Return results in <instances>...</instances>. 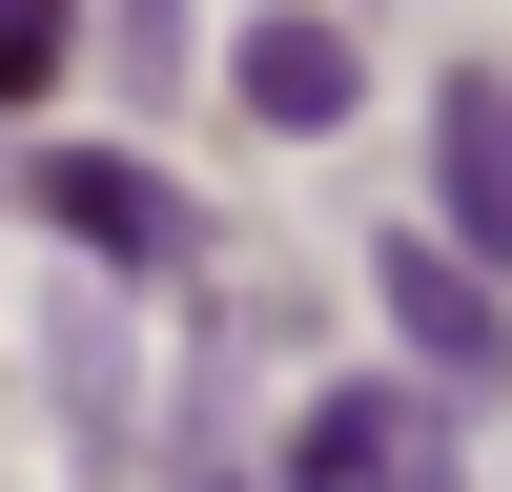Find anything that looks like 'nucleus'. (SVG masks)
Returning a JSON list of instances; mask_svg holds the SVG:
<instances>
[{
  "label": "nucleus",
  "instance_id": "8",
  "mask_svg": "<svg viewBox=\"0 0 512 492\" xmlns=\"http://www.w3.org/2000/svg\"><path fill=\"white\" fill-rule=\"evenodd\" d=\"M390 492H451V431H410V472H390Z\"/></svg>",
  "mask_w": 512,
  "mask_h": 492
},
{
  "label": "nucleus",
  "instance_id": "2",
  "mask_svg": "<svg viewBox=\"0 0 512 492\" xmlns=\"http://www.w3.org/2000/svg\"><path fill=\"white\" fill-rule=\"evenodd\" d=\"M41 226H62V246H123V267H185V185H164V164H103V144H62V164H41Z\"/></svg>",
  "mask_w": 512,
  "mask_h": 492
},
{
  "label": "nucleus",
  "instance_id": "1",
  "mask_svg": "<svg viewBox=\"0 0 512 492\" xmlns=\"http://www.w3.org/2000/svg\"><path fill=\"white\" fill-rule=\"evenodd\" d=\"M369 287H390V328H410V349L451 369V410H472L492 369H512V308H492V267H451L431 226H410V246H390V267H369Z\"/></svg>",
  "mask_w": 512,
  "mask_h": 492
},
{
  "label": "nucleus",
  "instance_id": "5",
  "mask_svg": "<svg viewBox=\"0 0 512 492\" xmlns=\"http://www.w3.org/2000/svg\"><path fill=\"white\" fill-rule=\"evenodd\" d=\"M410 431H431L410 390H328L308 431H287V492H390V472H410Z\"/></svg>",
  "mask_w": 512,
  "mask_h": 492
},
{
  "label": "nucleus",
  "instance_id": "7",
  "mask_svg": "<svg viewBox=\"0 0 512 492\" xmlns=\"http://www.w3.org/2000/svg\"><path fill=\"white\" fill-rule=\"evenodd\" d=\"M164 41H185V21H164V0H123V62H164Z\"/></svg>",
  "mask_w": 512,
  "mask_h": 492
},
{
  "label": "nucleus",
  "instance_id": "3",
  "mask_svg": "<svg viewBox=\"0 0 512 492\" xmlns=\"http://www.w3.org/2000/svg\"><path fill=\"white\" fill-rule=\"evenodd\" d=\"M226 82H246V123H287V144H328L369 62H349V21H308V0H287V21H246V62H226Z\"/></svg>",
  "mask_w": 512,
  "mask_h": 492
},
{
  "label": "nucleus",
  "instance_id": "4",
  "mask_svg": "<svg viewBox=\"0 0 512 492\" xmlns=\"http://www.w3.org/2000/svg\"><path fill=\"white\" fill-rule=\"evenodd\" d=\"M431 185H451V226L512 267V82H451L431 103Z\"/></svg>",
  "mask_w": 512,
  "mask_h": 492
},
{
  "label": "nucleus",
  "instance_id": "6",
  "mask_svg": "<svg viewBox=\"0 0 512 492\" xmlns=\"http://www.w3.org/2000/svg\"><path fill=\"white\" fill-rule=\"evenodd\" d=\"M62 41H82V0H0V103H41V82H62Z\"/></svg>",
  "mask_w": 512,
  "mask_h": 492
}]
</instances>
